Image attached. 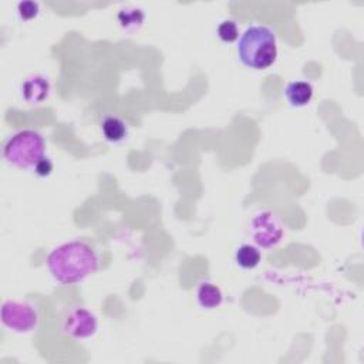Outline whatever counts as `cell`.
<instances>
[{
  "label": "cell",
  "instance_id": "obj_1",
  "mask_svg": "<svg viewBox=\"0 0 364 364\" xmlns=\"http://www.w3.org/2000/svg\"><path fill=\"white\" fill-rule=\"evenodd\" d=\"M47 266L57 282L74 285L96 273L99 269V256L87 242L72 240L50 252Z\"/></svg>",
  "mask_w": 364,
  "mask_h": 364
},
{
  "label": "cell",
  "instance_id": "obj_2",
  "mask_svg": "<svg viewBox=\"0 0 364 364\" xmlns=\"http://www.w3.org/2000/svg\"><path fill=\"white\" fill-rule=\"evenodd\" d=\"M240 62L254 70H266L276 62V35L267 26H249L239 39Z\"/></svg>",
  "mask_w": 364,
  "mask_h": 364
},
{
  "label": "cell",
  "instance_id": "obj_3",
  "mask_svg": "<svg viewBox=\"0 0 364 364\" xmlns=\"http://www.w3.org/2000/svg\"><path fill=\"white\" fill-rule=\"evenodd\" d=\"M46 142L42 134L33 130H23L8 140L3 148L5 160L17 168H35L44 157Z\"/></svg>",
  "mask_w": 364,
  "mask_h": 364
},
{
  "label": "cell",
  "instance_id": "obj_4",
  "mask_svg": "<svg viewBox=\"0 0 364 364\" xmlns=\"http://www.w3.org/2000/svg\"><path fill=\"white\" fill-rule=\"evenodd\" d=\"M2 323L16 333H28L38 327L39 313L26 301L6 300L2 306Z\"/></svg>",
  "mask_w": 364,
  "mask_h": 364
},
{
  "label": "cell",
  "instance_id": "obj_5",
  "mask_svg": "<svg viewBox=\"0 0 364 364\" xmlns=\"http://www.w3.org/2000/svg\"><path fill=\"white\" fill-rule=\"evenodd\" d=\"M251 236L260 248L269 249L276 247L283 238V228L279 220L269 210L256 214L251 222Z\"/></svg>",
  "mask_w": 364,
  "mask_h": 364
},
{
  "label": "cell",
  "instance_id": "obj_6",
  "mask_svg": "<svg viewBox=\"0 0 364 364\" xmlns=\"http://www.w3.org/2000/svg\"><path fill=\"white\" fill-rule=\"evenodd\" d=\"M97 327H99L97 317L84 308H74L69 311L62 324L65 335L77 340L94 336Z\"/></svg>",
  "mask_w": 364,
  "mask_h": 364
},
{
  "label": "cell",
  "instance_id": "obj_7",
  "mask_svg": "<svg viewBox=\"0 0 364 364\" xmlns=\"http://www.w3.org/2000/svg\"><path fill=\"white\" fill-rule=\"evenodd\" d=\"M23 99L28 104H40L43 103L50 93V83L44 76H32L28 77L22 87Z\"/></svg>",
  "mask_w": 364,
  "mask_h": 364
},
{
  "label": "cell",
  "instance_id": "obj_8",
  "mask_svg": "<svg viewBox=\"0 0 364 364\" xmlns=\"http://www.w3.org/2000/svg\"><path fill=\"white\" fill-rule=\"evenodd\" d=\"M285 96L292 107H305L313 97V87L308 81H292L285 90Z\"/></svg>",
  "mask_w": 364,
  "mask_h": 364
},
{
  "label": "cell",
  "instance_id": "obj_9",
  "mask_svg": "<svg viewBox=\"0 0 364 364\" xmlns=\"http://www.w3.org/2000/svg\"><path fill=\"white\" fill-rule=\"evenodd\" d=\"M101 131L107 141L110 142H123L129 137V126L124 119L115 115H106L101 119Z\"/></svg>",
  "mask_w": 364,
  "mask_h": 364
},
{
  "label": "cell",
  "instance_id": "obj_10",
  "mask_svg": "<svg viewBox=\"0 0 364 364\" xmlns=\"http://www.w3.org/2000/svg\"><path fill=\"white\" fill-rule=\"evenodd\" d=\"M197 299L199 306L204 309H215L221 306L224 300L222 290L210 282H202L197 290Z\"/></svg>",
  "mask_w": 364,
  "mask_h": 364
},
{
  "label": "cell",
  "instance_id": "obj_11",
  "mask_svg": "<svg viewBox=\"0 0 364 364\" xmlns=\"http://www.w3.org/2000/svg\"><path fill=\"white\" fill-rule=\"evenodd\" d=\"M262 259L260 251L254 245H242L238 248L235 260L242 269H255Z\"/></svg>",
  "mask_w": 364,
  "mask_h": 364
},
{
  "label": "cell",
  "instance_id": "obj_12",
  "mask_svg": "<svg viewBox=\"0 0 364 364\" xmlns=\"http://www.w3.org/2000/svg\"><path fill=\"white\" fill-rule=\"evenodd\" d=\"M145 20V15L138 8H126L119 10L118 13V22L119 26L123 27L127 32H135L138 30Z\"/></svg>",
  "mask_w": 364,
  "mask_h": 364
},
{
  "label": "cell",
  "instance_id": "obj_13",
  "mask_svg": "<svg viewBox=\"0 0 364 364\" xmlns=\"http://www.w3.org/2000/svg\"><path fill=\"white\" fill-rule=\"evenodd\" d=\"M218 36L225 43H233L239 38V27L235 20H224L218 26Z\"/></svg>",
  "mask_w": 364,
  "mask_h": 364
},
{
  "label": "cell",
  "instance_id": "obj_14",
  "mask_svg": "<svg viewBox=\"0 0 364 364\" xmlns=\"http://www.w3.org/2000/svg\"><path fill=\"white\" fill-rule=\"evenodd\" d=\"M17 12L23 20H32L39 15L40 8L38 2H30L28 0V2H20L17 5Z\"/></svg>",
  "mask_w": 364,
  "mask_h": 364
},
{
  "label": "cell",
  "instance_id": "obj_15",
  "mask_svg": "<svg viewBox=\"0 0 364 364\" xmlns=\"http://www.w3.org/2000/svg\"><path fill=\"white\" fill-rule=\"evenodd\" d=\"M35 172H36L39 176H42V178L49 176V175L53 172V163L50 161V158L44 156V157L36 164Z\"/></svg>",
  "mask_w": 364,
  "mask_h": 364
}]
</instances>
